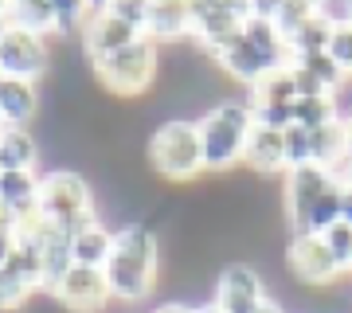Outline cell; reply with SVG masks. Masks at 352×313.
<instances>
[{
    "instance_id": "obj_19",
    "label": "cell",
    "mask_w": 352,
    "mask_h": 313,
    "mask_svg": "<svg viewBox=\"0 0 352 313\" xmlns=\"http://www.w3.org/2000/svg\"><path fill=\"white\" fill-rule=\"evenodd\" d=\"M0 204L20 219L39 212V173H4L0 176Z\"/></svg>"
},
{
    "instance_id": "obj_20",
    "label": "cell",
    "mask_w": 352,
    "mask_h": 313,
    "mask_svg": "<svg viewBox=\"0 0 352 313\" xmlns=\"http://www.w3.org/2000/svg\"><path fill=\"white\" fill-rule=\"evenodd\" d=\"M36 138L20 125H0V173H36Z\"/></svg>"
},
{
    "instance_id": "obj_29",
    "label": "cell",
    "mask_w": 352,
    "mask_h": 313,
    "mask_svg": "<svg viewBox=\"0 0 352 313\" xmlns=\"http://www.w3.org/2000/svg\"><path fill=\"white\" fill-rule=\"evenodd\" d=\"M55 12H59V32L63 36H71V32L82 36V28L90 20V4H82V0H55Z\"/></svg>"
},
{
    "instance_id": "obj_41",
    "label": "cell",
    "mask_w": 352,
    "mask_h": 313,
    "mask_svg": "<svg viewBox=\"0 0 352 313\" xmlns=\"http://www.w3.org/2000/svg\"><path fill=\"white\" fill-rule=\"evenodd\" d=\"M0 125H4V122H0Z\"/></svg>"
},
{
    "instance_id": "obj_21",
    "label": "cell",
    "mask_w": 352,
    "mask_h": 313,
    "mask_svg": "<svg viewBox=\"0 0 352 313\" xmlns=\"http://www.w3.org/2000/svg\"><path fill=\"white\" fill-rule=\"evenodd\" d=\"M8 28H24L32 36L47 39L51 32H59L55 0H8Z\"/></svg>"
},
{
    "instance_id": "obj_26",
    "label": "cell",
    "mask_w": 352,
    "mask_h": 313,
    "mask_svg": "<svg viewBox=\"0 0 352 313\" xmlns=\"http://www.w3.org/2000/svg\"><path fill=\"white\" fill-rule=\"evenodd\" d=\"M314 16H317V4H302V0H282V4H274V28L286 39L298 36Z\"/></svg>"
},
{
    "instance_id": "obj_4",
    "label": "cell",
    "mask_w": 352,
    "mask_h": 313,
    "mask_svg": "<svg viewBox=\"0 0 352 313\" xmlns=\"http://www.w3.org/2000/svg\"><path fill=\"white\" fill-rule=\"evenodd\" d=\"M196 125H200L208 173H227L243 164V153L254 129L251 102H215L212 110H204V118H196Z\"/></svg>"
},
{
    "instance_id": "obj_40",
    "label": "cell",
    "mask_w": 352,
    "mask_h": 313,
    "mask_svg": "<svg viewBox=\"0 0 352 313\" xmlns=\"http://www.w3.org/2000/svg\"><path fill=\"white\" fill-rule=\"evenodd\" d=\"M0 176H4V173H0Z\"/></svg>"
},
{
    "instance_id": "obj_1",
    "label": "cell",
    "mask_w": 352,
    "mask_h": 313,
    "mask_svg": "<svg viewBox=\"0 0 352 313\" xmlns=\"http://www.w3.org/2000/svg\"><path fill=\"white\" fill-rule=\"evenodd\" d=\"M340 188L337 173L325 164H305V169H289L282 176V212L294 235H321L340 219Z\"/></svg>"
},
{
    "instance_id": "obj_3",
    "label": "cell",
    "mask_w": 352,
    "mask_h": 313,
    "mask_svg": "<svg viewBox=\"0 0 352 313\" xmlns=\"http://www.w3.org/2000/svg\"><path fill=\"white\" fill-rule=\"evenodd\" d=\"M149 169L168 184H192L208 173L204 164V141H200V125L192 118H168L149 133L145 145Z\"/></svg>"
},
{
    "instance_id": "obj_33",
    "label": "cell",
    "mask_w": 352,
    "mask_h": 313,
    "mask_svg": "<svg viewBox=\"0 0 352 313\" xmlns=\"http://www.w3.org/2000/svg\"><path fill=\"white\" fill-rule=\"evenodd\" d=\"M0 231H16V215L0 204Z\"/></svg>"
},
{
    "instance_id": "obj_10",
    "label": "cell",
    "mask_w": 352,
    "mask_h": 313,
    "mask_svg": "<svg viewBox=\"0 0 352 313\" xmlns=\"http://www.w3.org/2000/svg\"><path fill=\"white\" fill-rule=\"evenodd\" d=\"M51 298L71 313H102L113 301V294H110V282H106V270H98V266H71V274L51 290Z\"/></svg>"
},
{
    "instance_id": "obj_11",
    "label": "cell",
    "mask_w": 352,
    "mask_h": 313,
    "mask_svg": "<svg viewBox=\"0 0 352 313\" xmlns=\"http://www.w3.org/2000/svg\"><path fill=\"white\" fill-rule=\"evenodd\" d=\"M215 305L223 313H258L270 301V290L263 286V278L251 266L231 263L223 266V274L215 278Z\"/></svg>"
},
{
    "instance_id": "obj_8",
    "label": "cell",
    "mask_w": 352,
    "mask_h": 313,
    "mask_svg": "<svg viewBox=\"0 0 352 313\" xmlns=\"http://www.w3.org/2000/svg\"><path fill=\"white\" fill-rule=\"evenodd\" d=\"M247 20H251V4H227V0L192 4V39L212 55V51L223 47L227 39L243 36Z\"/></svg>"
},
{
    "instance_id": "obj_12",
    "label": "cell",
    "mask_w": 352,
    "mask_h": 313,
    "mask_svg": "<svg viewBox=\"0 0 352 313\" xmlns=\"http://www.w3.org/2000/svg\"><path fill=\"white\" fill-rule=\"evenodd\" d=\"M133 39H141V32L129 28L126 20H118L110 12V4H90V20L82 28V51H87L90 63H98L106 55H113V51L129 47Z\"/></svg>"
},
{
    "instance_id": "obj_13",
    "label": "cell",
    "mask_w": 352,
    "mask_h": 313,
    "mask_svg": "<svg viewBox=\"0 0 352 313\" xmlns=\"http://www.w3.org/2000/svg\"><path fill=\"white\" fill-rule=\"evenodd\" d=\"M212 59H215V67H219L227 78H235L239 87H251V90L258 87L266 75H274V67H270V63L251 47V39H247V36L227 39L219 51H212Z\"/></svg>"
},
{
    "instance_id": "obj_23",
    "label": "cell",
    "mask_w": 352,
    "mask_h": 313,
    "mask_svg": "<svg viewBox=\"0 0 352 313\" xmlns=\"http://www.w3.org/2000/svg\"><path fill=\"white\" fill-rule=\"evenodd\" d=\"M71 250H75V266H106V259H110L113 250V231H106V227L94 219L90 227H82L75 239H71Z\"/></svg>"
},
{
    "instance_id": "obj_6",
    "label": "cell",
    "mask_w": 352,
    "mask_h": 313,
    "mask_svg": "<svg viewBox=\"0 0 352 313\" xmlns=\"http://www.w3.org/2000/svg\"><path fill=\"white\" fill-rule=\"evenodd\" d=\"M157 55H161V43H153L149 36H141L129 47L113 51V55H106L98 63H90V71H94L102 90H110L118 98H138V94H145L153 87V78H157Z\"/></svg>"
},
{
    "instance_id": "obj_34",
    "label": "cell",
    "mask_w": 352,
    "mask_h": 313,
    "mask_svg": "<svg viewBox=\"0 0 352 313\" xmlns=\"http://www.w3.org/2000/svg\"><path fill=\"white\" fill-rule=\"evenodd\" d=\"M340 219L352 224V192H349V188H344V200H340Z\"/></svg>"
},
{
    "instance_id": "obj_7",
    "label": "cell",
    "mask_w": 352,
    "mask_h": 313,
    "mask_svg": "<svg viewBox=\"0 0 352 313\" xmlns=\"http://www.w3.org/2000/svg\"><path fill=\"white\" fill-rule=\"evenodd\" d=\"M47 63L51 51L43 36H32L24 28H4V36H0V71H4V78L39 83L47 75Z\"/></svg>"
},
{
    "instance_id": "obj_15",
    "label": "cell",
    "mask_w": 352,
    "mask_h": 313,
    "mask_svg": "<svg viewBox=\"0 0 352 313\" xmlns=\"http://www.w3.org/2000/svg\"><path fill=\"white\" fill-rule=\"evenodd\" d=\"M243 36L251 39V47L274 71H286L289 67V39L274 28V4H251V20L243 28Z\"/></svg>"
},
{
    "instance_id": "obj_18",
    "label": "cell",
    "mask_w": 352,
    "mask_h": 313,
    "mask_svg": "<svg viewBox=\"0 0 352 313\" xmlns=\"http://www.w3.org/2000/svg\"><path fill=\"white\" fill-rule=\"evenodd\" d=\"M39 110V90L36 83H20V78H0V122L28 129V122Z\"/></svg>"
},
{
    "instance_id": "obj_9",
    "label": "cell",
    "mask_w": 352,
    "mask_h": 313,
    "mask_svg": "<svg viewBox=\"0 0 352 313\" xmlns=\"http://www.w3.org/2000/svg\"><path fill=\"white\" fill-rule=\"evenodd\" d=\"M286 266H289V278L302 282V286H329V282L340 278L337 263H333V255L325 247V235H289Z\"/></svg>"
},
{
    "instance_id": "obj_36",
    "label": "cell",
    "mask_w": 352,
    "mask_h": 313,
    "mask_svg": "<svg viewBox=\"0 0 352 313\" xmlns=\"http://www.w3.org/2000/svg\"><path fill=\"white\" fill-rule=\"evenodd\" d=\"M344 125H349V141H352V114H349V118H344Z\"/></svg>"
},
{
    "instance_id": "obj_35",
    "label": "cell",
    "mask_w": 352,
    "mask_h": 313,
    "mask_svg": "<svg viewBox=\"0 0 352 313\" xmlns=\"http://www.w3.org/2000/svg\"><path fill=\"white\" fill-rule=\"evenodd\" d=\"M200 313H223V310H219V305L212 301V305H200Z\"/></svg>"
},
{
    "instance_id": "obj_17",
    "label": "cell",
    "mask_w": 352,
    "mask_h": 313,
    "mask_svg": "<svg viewBox=\"0 0 352 313\" xmlns=\"http://www.w3.org/2000/svg\"><path fill=\"white\" fill-rule=\"evenodd\" d=\"M145 36H149L153 43H173V39L192 36V4H180V0H153Z\"/></svg>"
},
{
    "instance_id": "obj_31",
    "label": "cell",
    "mask_w": 352,
    "mask_h": 313,
    "mask_svg": "<svg viewBox=\"0 0 352 313\" xmlns=\"http://www.w3.org/2000/svg\"><path fill=\"white\" fill-rule=\"evenodd\" d=\"M329 59L344 71V78L352 75V28H333V39H329Z\"/></svg>"
},
{
    "instance_id": "obj_2",
    "label": "cell",
    "mask_w": 352,
    "mask_h": 313,
    "mask_svg": "<svg viewBox=\"0 0 352 313\" xmlns=\"http://www.w3.org/2000/svg\"><path fill=\"white\" fill-rule=\"evenodd\" d=\"M157 235L145 224H126L113 231V250L106 259V282H110L113 301L138 305L157 286Z\"/></svg>"
},
{
    "instance_id": "obj_39",
    "label": "cell",
    "mask_w": 352,
    "mask_h": 313,
    "mask_svg": "<svg viewBox=\"0 0 352 313\" xmlns=\"http://www.w3.org/2000/svg\"><path fill=\"white\" fill-rule=\"evenodd\" d=\"M349 274H352V266H349Z\"/></svg>"
},
{
    "instance_id": "obj_37",
    "label": "cell",
    "mask_w": 352,
    "mask_h": 313,
    "mask_svg": "<svg viewBox=\"0 0 352 313\" xmlns=\"http://www.w3.org/2000/svg\"><path fill=\"white\" fill-rule=\"evenodd\" d=\"M4 28H8V24H4V20H0V36H4Z\"/></svg>"
},
{
    "instance_id": "obj_30",
    "label": "cell",
    "mask_w": 352,
    "mask_h": 313,
    "mask_svg": "<svg viewBox=\"0 0 352 313\" xmlns=\"http://www.w3.org/2000/svg\"><path fill=\"white\" fill-rule=\"evenodd\" d=\"M149 0H110V12L118 20H126L129 28H138L141 36H145V28H149Z\"/></svg>"
},
{
    "instance_id": "obj_14",
    "label": "cell",
    "mask_w": 352,
    "mask_h": 313,
    "mask_svg": "<svg viewBox=\"0 0 352 313\" xmlns=\"http://www.w3.org/2000/svg\"><path fill=\"white\" fill-rule=\"evenodd\" d=\"M36 243H39V259H43V294H51V290L71 274V266H75L71 235H67L63 227L47 224V219L39 215L36 219Z\"/></svg>"
},
{
    "instance_id": "obj_5",
    "label": "cell",
    "mask_w": 352,
    "mask_h": 313,
    "mask_svg": "<svg viewBox=\"0 0 352 313\" xmlns=\"http://www.w3.org/2000/svg\"><path fill=\"white\" fill-rule=\"evenodd\" d=\"M39 215L47 224L63 227L75 239L82 227H90L94 215V192H90L87 176L71 173V169H51L39 176Z\"/></svg>"
},
{
    "instance_id": "obj_16",
    "label": "cell",
    "mask_w": 352,
    "mask_h": 313,
    "mask_svg": "<svg viewBox=\"0 0 352 313\" xmlns=\"http://www.w3.org/2000/svg\"><path fill=\"white\" fill-rule=\"evenodd\" d=\"M243 164L254 169L258 176H286L289 161H286V129H270V125L254 122L251 141H247V153H243Z\"/></svg>"
},
{
    "instance_id": "obj_24",
    "label": "cell",
    "mask_w": 352,
    "mask_h": 313,
    "mask_svg": "<svg viewBox=\"0 0 352 313\" xmlns=\"http://www.w3.org/2000/svg\"><path fill=\"white\" fill-rule=\"evenodd\" d=\"M333 122H340V110H337V98L333 94L294 102V125H302V129H325Z\"/></svg>"
},
{
    "instance_id": "obj_38",
    "label": "cell",
    "mask_w": 352,
    "mask_h": 313,
    "mask_svg": "<svg viewBox=\"0 0 352 313\" xmlns=\"http://www.w3.org/2000/svg\"><path fill=\"white\" fill-rule=\"evenodd\" d=\"M0 78H4V71H0Z\"/></svg>"
},
{
    "instance_id": "obj_28",
    "label": "cell",
    "mask_w": 352,
    "mask_h": 313,
    "mask_svg": "<svg viewBox=\"0 0 352 313\" xmlns=\"http://www.w3.org/2000/svg\"><path fill=\"white\" fill-rule=\"evenodd\" d=\"M286 161H289V169L314 164V133L309 129H302V125H289L286 129Z\"/></svg>"
},
{
    "instance_id": "obj_22",
    "label": "cell",
    "mask_w": 352,
    "mask_h": 313,
    "mask_svg": "<svg viewBox=\"0 0 352 313\" xmlns=\"http://www.w3.org/2000/svg\"><path fill=\"white\" fill-rule=\"evenodd\" d=\"M298 102V87H294V75L286 71H274L266 75L258 87L251 90V110H289Z\"/></svg>"
},
{
    "instance_id": "obj_32",
    "label": "cell",
    "mask_w": 352,
    "mask_h": 313,
    "mask_svg": "<svg viewBox=\"0 0 352 313\" xmlns=\"http://www.w3.org/2000/svg\"><path fill=\"white\" fill-rule=\"evenodd\" d=\"M153 313H200V305H184V301H164V305H157Z\"/></svg>"
},
{
    "instance_id": "obj_27",
    "label": "cell",
    "mask_w": 352,
    "mask_h": 313,
    "mask_svg": "<svg viewBox=\"0 0 352 313\" xmlns=\"http://www.w3.org/2000/svg\"><path fill=\"white\" fill-rule=\"evenodd\" d=\"M321 235H325V247H329V255H333V263H337L340 278H344L349 266H352V224L337 219V224L329 227V231H321Z\"/></svg>"
},
{
    "instance_id": "obj_25",
    "label": "cell",
    "mask_w": 352,
    "mask_h": 313,
    "mask_svg": "<svg viewBox=\"0 0 352 313\" xmlns=\"http://www.w3.org/2000/svg\"><path fill=\"white\" fill-rule=\"evenodd\" d=\"M329 39H333V28L321 20V16H314L309 24L298 32V36L289 39V59H302V55H321V51H329Z\"/></svg>"
}]
</instances>
